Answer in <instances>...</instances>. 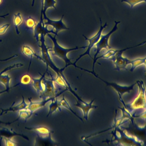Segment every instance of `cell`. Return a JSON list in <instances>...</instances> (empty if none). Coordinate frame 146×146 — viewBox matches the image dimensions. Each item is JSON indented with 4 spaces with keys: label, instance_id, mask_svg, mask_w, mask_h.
Listing matches in <instances>:
<instances>
[{
    "label": "cell",
    "instance_id": "cell-1",
    "mask_svg": "<svg viewBox=\"0 0 146 146\" xmlns=\"http://www.w3.org/2000/svg\"><path fill=\"white\" fill-rule=\"evenodd\" d=\"M145 43H146V40L144 41L140 44H138L136 46H133L129 47H127L125 48H123L121 50H113L112 48H110L108 50H107L104 53H103L102 55L97 56L95 60L97 61L98 59L103 58V59H110L111 58V60L113 62L115 68L117 70H128V68H129V66H131L130 71H133L137 67L145 64L146 59L145 57L144 58H138L134 60H130L127 59L125 57H124L123 56V53L125 51L136 47L137 46H140L142 45H144Z\"/></svg>",
    "mask_w": 146,
    "mask_h": 146
},
{
    "label": "cell",
    "instance_id": "cell-2",
    "mask_svg": "<svg viewBox=\"0 0 146 146\" xmlns=\"http://www.w3.org/2000/svg\"><path fill=\"white\" fill-rule=\"evenodd\" d=\"M39 41H40V44H38L39 46L40 47V49H41V52H42V56L40 58V60H42L43 62H44L46 66H47V68L48 66L50 67L51 68L52 70H53L57 75H60L62 78L64 79V82H66L67 86L68 88V91H70L77 99V100H78L79 102H83V103H85L86 102L84 101L83 100H82L81 99V98L80 96H79L76 93L72 90L71 86H70L69 82H68L67 78L65 77L63 73V70L65 69L64 67L62 68H59L58 67H57L55 64L54 63V62L52 61L51 57L50 56L49 54V50L48 48L47 47L46 44H45V36L43 35H40L39 36Z\"/></svg>",
    "mask_w": 146,
    "mask_h": 146
},
{
    "label": "cell",
    "instance_id": "cell-3",
    "mask_svg": "<svg viewBox=\"0 0 146 146\" xmlns=\"http://www.w3.org/2000/svg\"><path fill=\"white\" fill-rule=\"evenodd\" d=\"M47 36H48L52 40L53 43V48H52V52L54 55L58 56L60 59H62L64 63H65V66L64 67V68L67 67L68 66H73L77 68L78 66L72 63L71 62L70 59H69L67 56V54L69 52L74 51V50H76L78 49H81V48H86L87 47V46H76L74 48H64L62 46H61L58 43L56 38V35L52 36L51 34H47Z\"/></svg>",
    "mask_w": 146,
    "mask_h": 146
},
{
    "label": "cell",
    "instance_id": "cell-4",
    "mask_svg": "<svg viewBox=\"0 0 146 146\" xmlns=\"http://www.w3.org/2000/svg\"><path fill=\"white\" fill-rule=\"evenodd\" d=\"M78 68L80 69L81 70H83V71H87L89 73H91L92 74V75H94L96 78H97L98 79L101 80L103 82H104V83H106L107 86H111V87H112L117 93V94L119 95V99L120 100V101H121L122 103L123 104V105L125 107V104H124V103L123 102V94H125V93H129L132 90H133L134 88V87L135 86L136 84L137 83V82H136V83L132 84V85L131 86H121L120 84H118L116 83H114V82H107L104 80H103V79H102L101 78H100L99 76H98L95 71H90V70H86V69H84L83 68H82L80 67H78Z\"/></svg>",
    "mask_w": 146,
    "mask_h": 146
},
{
    "label": "cell",
    "instance_id": "cell-5",
    "mask_svg": "<svg viewBox=\"0 0 146 146\" xmlns=\"http://www.w3.org/2000/svg\"><path fill=\"white\" fill-rule=\"evenodd\" d=\"M120 23V21H115V25L110 30L107 34L103 35L102 34L101 36L96 44V49H95V53L94 55V57L93 58V60L95 59V58L98 56V55L100 52L102 50H108L111 48V47L109 44V39L110 36L117 30V25L119 23Z\"/></svg>",
    "mask_w": 146,
    "mask_h": 146
},
{
    "label": "cell",
    "instance_id": "cell-6",
    "mask_svg": "<svg viewBox=\"0 0 146 146\" xmlns=\"http://www.w3.org/2000/svg\"><path fill=\"white\" fill-rule=\"evenodd\" d=\"M100 27H99V29L98 30V31L96 33V34H95L93 36H92L91 38H87L86 37L85 35H83L84 38L87 40L88 42H89V44L87 46V48L86 50V51L83 53L82 54L80 55L75 60V61L73 63L74 64H76V63L80 59L82 58V57H83L84 56H86V55H88L91 58H92L93 59V58H92L91 54H90V51H91V50L92 48H93L94 47V46L96 45V44L97 43V42H98V40H99L100 36H101V35L102 34V32L103 31V30L107 27V26L108 25L107 23L106 22L103 25H102V19L100 18Z\"/></svg>",
    "mask_w": 146,
    "mask_h": 146
},
{
    "label": "cell",
    "instance_id": "cell-7",
    "mask_svg": "<svg viewBox=\"0 0 146 146\" xmlns=\"http://www.w3.org/2000/svg\"><path fill=\"white\" fill-rule=\"evenodd\" d=\"M64 14L62 15V17L59 20L55 21L50 19L46 15V13L43 14V20H45L46 22H44V25L45 26H51L52 29V30L54 32V35H58V34L59 31L62 30H69L70 29L67 27L63 22V18Z\"/></svg>",
    "mask_w": 146,
    "mask_h": 146
},
{
    "label": "cell",
    "instance_id": "cell-8",
    "mask_svg": "<svg viewBox=\"0 0 146 146\" xmlns=\"http://www.w3.org/2000/svg\"><path fill=\"white\" fill-rule=\"evenodd\" d=\"M43 83L44 84V90L39 97L40 98L45 99L56 96L55 95V88L52 79H50L44 77L43 80Z\"/></svg>",
    "mask_w": 146,
    "mask_h": 146
},
{
    "label": "cell",
    "instance_id": "cell-9",
    "mask_svg": "<svg viewBox=\"0 0 146 146\" xmlns=\"http://www.w3.org/2000/svg\"><path fill=\"white\" fill-rule=\"evenodd\" d=\"M33 33L34 36L38 43H39V36L40 35H43L46 36L47 34L52 33L54 34V32L52 29H48L47 27L44 25L43 18H40L39 22L37 23L34 27Z\"/></svg>",
    "mask_w": 146,
    "mask_h": 146
},
{
    "label": "cell",
    "instance_id": "cell-10",
    "mask_svg": "<svg viewBox=\"0 0 146 146\" xmlns=\"http://www.w3.org/2000/svg\"><path fill=\"white\" fill-rule=\"evenodd\" d=\"M64 91H62V92L58 94L56 96H54V97H52V98H47V99H43L42 101L40 102H33L31 100V98H29V104H28L26 109L30 110L31 112H34L35 111L38 110V109L40 108H42L43 107H44L46 104L47 103H48L49 102H51L52 99H54V98H55L56 97L58 96L59 95H60L61 94H62Z\"/></svg>",
    "mask_w": 146,
    "mask_h": 146
},
{
    "label": "cell",
    "instance_id": "cell-11",
    "mask_svg": "<svg viewBox=\"0 0 146 146\" xmlns=\"http://www.w3.org/2000/svg\"><path fill=\"white\" fill-rule=\"evenodd\" d=\"M14 136H21L26 140L29 141V138L24 134L18 133L12 129H10L6 128L0 127V144H1V141L3 139H11Z\"/></svg>",
    "mask_w": 146,
    "mask_h": 146
},
{
    "label": "cell",
    "instance_id": "cell-12",
    "mask_svg": "<svg viewBox=\"0 0 146 146\" xmlns=\"http://www.w3.org/2000/svg\"><path fill=\"white\" fill-rule=\"evenodd\" d=\"M95 99L92 100L90 103H83L81 102H79L78 100H76V103L74 104V105L78 108H79L83 112V118L85 119L86 120H88V114L90 111L95 108H97L98 106H95L93 104V102H94Z\"/></svg>",
    "mask_w": 146,
    "mask_h": 146
},
{
    "label": "cell",
    "instance_id": "cell-13",
    "mask_svg": "<svg viewBox=\"0 0 146 146\" xmlns=\"http://www.w3.org/2000/svg\"><path fill=\"white\" fill-rule=\"evenodd\" d=\"M28 104L26 102L25 98L23 96H22V101L20 103L15 105V106H11L10 107L6 108V109H3L0 107V110H1V112L0 113V116H2L3 114H6L9 112H16V111H19L21 110L25 109L27 108Z\"/></svg>",
    "mask_w": 146,
    "mask_h": 146
},
{
    "label": "cell",
    "instance_id": "cell-14",
    "mask_svg": "<svg viewBox=\"0 0 146 146\" xmlns=\"http://www.w3.org/2000/svg\"><path fill=\"white\" fill-rule=\"evenodd\" d=\"M45 74L46 72H44L43 74H41L40 73H39V74L41 76L39 78H31L32 85L36 91L38 95L39 96V97L42 95L44 90V84L43 83V80L45 77Z\"/></svg>",
    "mask_w": 146,
    "mask_h": 146
},
{
    "label": "cell",
    "instance_id": "cell-15",
    "mask_svg": "<svg viewBox=\"0 0 146 146\" xmlns=\"http://www.w3.org/2000/svg\"><path fill=\"white\" fill-rule=\"evenodd\" d=\"M55 143L52 139L51 134L46 136H40L36 135L34 145L36 146H49L55 145Z\"/></svg>",
    "mask_w": 146,
    "mask_h": 146
},
{
    "label": "cell",
    "instance_id": "cell-16",
    "mask_svg": "<svg viewBox=\"0 0 146 146\" xmlns=\"http://www.w3.org/2000/svg\"><path fill=\"white\" fill-rule=\"evenodd\" d=\"M26 129L33 131L36 133V135L40 136H48L50 134L53 133V131L50 130L49 128L44 127V126H40V127H25Z\"/></svg>",
    "mask_w": 146,
    "mask_h": 146
},
{
    "label": "cell",
    "instance_id": "cell-17",
    "mask_svg": "<svg viewBox=\"0 0 146 146\" xmlns=\"http://www.w3.org/2000/svg\"><path fill=\"white\" fill-rule=\"evenodd\" d=\"M22 52L27 57H29L30 58V63H29V70L30 69L31 64V62H32V59L33 58L34 56L37 58L38 59H40L41 56L37 55L34 51V50L29 46H23L22 47Z\"/></svg>",
    "mask_w": 146,
    "mask_h": 146
},
{
    "label": "cell",
    "instance_id": "cell-18",
    "mask_svg": "<svg viewBox=\"0 0 146 146\" xmlns=\"http://www.w3.org/2000/svg\"><path fill=\"white\" fill-rule=\"evenodd\" d=\"M56 98L57 97H56L55 98H54L51 101V103L49 105V110H48L47 117L49 116L50 115L52 114V113H54V112H56L57 110H59L60 111H61L62 106L60 104V100H58L56 99Z\"/></svg>",
    "mask_w": 146,
    "mask_h": 146
},
{
    "label": "cell",
    "instance_id": "cell-19",
    "mask_svg": "<svg viewBox=\"0 0 146 146\" xmlns=\"http://www.w3.org/2000/svg\"><path fill=\"white\" fill-rule=\"evenodd\" d=\"M11 79V78L8 74H5L4 73L0 72V82L5 86V90H7L8 91H10V90L11 88L15 87L21 84L19 83L17 84L15 86H13L12 87H10V82Z\"/></svg>",
    "mask_w": 146,
    "mask_h": 146
},
{
    "label": "cell",
    "instance_id": "cell-20",
    "mask_svg": "<svg viewBox=\"0 0 146 146\" xmlns=\"http://www.w3.org/2000/svg\"><path fill=\"white\" fill-rule=\"evenodd\" d=\"M41 9L43 10V14H45L46 10L50 7H53L56 9L55 4L56 3L55 0H42Z\"/></svg>",
    "mask_w": 146,
    "mask_h": 146
},
{
    "label": "cell",
    "instance_id": "cell-21",
    "mask_svg": "<svg viewBox=\"0 0 146 146\" xmlns=\"http://www.w3.org/2000/svg\"><path fill=\"white\" fill-rule=\"evenodd\" d=\"M14 25L15 27V30L17 35H19L20 34V32L19 31L18 26L22 23L23 21V18L21 16V14L20 13H18L17 14H14Z\"/></svg>",
    "mask_w": 146,
    "mask_h": 146
},
{
    "label": "cell",
    "instance_id": "cell-22",
    "mask_svg": "<svg viewBox=\"0 0 146 146\" xmlns=\"http://www.w3.org/2000/svg\"><path fill=\"white\" fill-rule=\"evenodd\" d=\"M18 113H19V116L18 117V119H25V120H27L28 119L31 117L34 113L33 112H31L30 110L26 108L19 111Z\"/></svg>",
    "mask_w": 146,
    "mask_h": 146
},
{
    "label": "cell",
    "instance_id": "cell-23",
    "mask_svg": "<svg viewBox=\"0 0 146 146\" xmlns=\"http://www.w3.org/2000/svg\"><path fill=\"white\" fill-rule=\"evenodd\" d=\"M60 104H61V106H62V107H63L64 108H65L68 110H69L70 111H71L74 115H75L77 117H78L82 122H83V120L79 116H78V115L76 114V112H75L72 110V108H71V107H70V105L69 104V103H68V102L66 100L64 96H63L62 99L60 100Z\"/></svg>",
    "mask_w": 146,
    "mask_h": 146
},
{
    "label": "cell",
    "instance_id": "cell-24",
    "mask_svg": "<svg viewBox=\"0 0 146 146\" xmlns=\"http://www.w3.org/2000/svg\"><path fill=\"white\" fill-rule=\"evenodd\" d=\"M25 23L26 27L27 29L31 30L32 31H34V27L36 24L35 19L34 18H33L32 17H29V18H27L26 19Z\"/></svg>",
    "mask_w": 146,
    "mask_h": 146
},
{
    "label": "cell",
    "instance_id": "cell-25",
    "mask_svg": "<svg viewBox=\"0 0 146 146\" xmlns=\"http://www.w3.org/2000/svg\"><path fill=\"white\" fill-rule=\"evenodd\" d=\"M121 2L128 3L131 8H133L135 5L142 2L146 3V0H121Z\"/></svg>",
    "mask_w": 146,
    "mask_h": 146
},
{
    "label": "cell",
    "instance_id": "cell-26",
    "mask_svg": "<svg viewBox=\"0 0 146 146\" xmlns=\"http://www.w3.org/2000/svg\"><path fill=\"white\" fill-rule=\"evenodd\" d=\"M31 82V77L29 74L24 75L21 79L20 83L23 84H28Z\"/></svg>",
    "mask_w": 146,
    "mask_h": 146
},
{
    "label": "cell",
    "instance_id": "cell-27",
    "mask_svg": "<svg viewBox=\"0 0 146 146\" xmlns=\"http://www.w3.org/2000/svg\"><path fill=\"white\" fill-rule=\"evenodd\" d=\"M4 141H5V144L6 146H16L17 145V144L14 141H13L11 139H7V138H4Z\"/></svg>",
    "mask_w": 146,
    "mask_h": 146
},
{
    "label": "cell",
    "instance_id": "cell-28",
    "mask_svg": "<svg viewBox=\"0 0 146 146\" xmlns=\"http://www.w3.org/2000/svg\"><path fill=\"white\" fill-rule=\"evenodd\" d=\"M19 120L18 118H17L16 120H14V121H10V122H9V121L5 122V121H2V120H0V124H5V125H10V124H11V123H14L15 121H17V120Z\"/></svg>",
    "mask_w": 146,
    "mask_h": 146
},
{
    "label": "cell",
    "instance_id": "cell-29",
    "mask_svg": "<svg viewBox=\"0 0 146 146\" xmlns=\"http://www.w3.org/2000/svg\"><path fill=\"white\" fill-rule=\"evenodd\" d=\"M18 56V55L17 54H15V55H13V56L9 57V58H7L6 59H0V62H5V61H7V60H10L13 58H14L15 57H17Z\"/></svg>",
    "mask_w": 146,
    "mask_h": 146
},
{
    "label": "cell",
    "instance_id": "cell-30",
    "mask_svg": "<svg viewBox=\"0 0 146 146\" xmlns=\"http://www.w3.org/2000/svg\"><path fill=\"white\" fill-rule=\"evenodd\" d=\"M9 13H7V14H5V15H0V18H5L6 17H7V16H8V15H9Z\"/></svg>",
    "mask_w": 146,
    "mask_h": 146
},
{
    "label": "cell",
    "instance_id": "cell-31",
    "mask_svg": "<svg viewBox=\"0 0 146 146\" xmlns=\"http://www.w3.org/2000/svg\"><path fill=\"white\" fill-rule=\"evenodd\" d=\"M9 91L7 90H3V91H0V95L3 94V93H5V92H8Z\"/></svg>",
    "mask_w": 146,
    "mask_h": 146
},
{
    "label": "cell",
    "instance_id": "cell-32",
    "mask_svg": "<svg viewBox=\"0 0 146 146\" xmlns=\"http://www.w3.org/2000/svg\"><path fill=\"white\" fill-rule=\"evenodd\" d=\"M34 2H35V0H32V3H31V6H32V7L34 6Z\"/></svg>",
    "mask_w": 146,
    "mask_h": 146
},
{
    "label": "cell",
    "instance_id": "cell-33",
    "mask_svg": "<svg viewBox=\"0 0 146 146\" xmlns=\"http://www.w3.org/2000/svg\"><path fill=\"white\" fill-rule=\"evenodd\" d=\"M2 0H0V5L2 3Z\"/></svg>",
    "mask_w": 146,
    "mask_h": 146
},
{
    "label": "cell",
    "instance_id": "cell-34",
    "mask_svg": "<svg viewBox=\"0 0 146 146\" xmlns=\"http://www.w3.org/2000/svg\"><path fill=\"white\" fill-rule=\"evenodd\" d=\"M145 59H146V57H145ZM145 68H146V61H145Z\"/></svg>",
    "mask_w": 146,
    "mask_h": 146
},
{
    "label": "cell",
    "instance_id": "cell-35",
    "mask_svg": "<svg viewBox=\"0 0 146 146\" xmlns=\"http://www.w3.org/2000/svg\"><path fill=\"white\" fill-rule=\"evenodd\" d=\"M0 42H2V40L1 39H0Z\"/></svg>",
    "mask_w": 146,
    "mask_h": 146
}]
</instances>
